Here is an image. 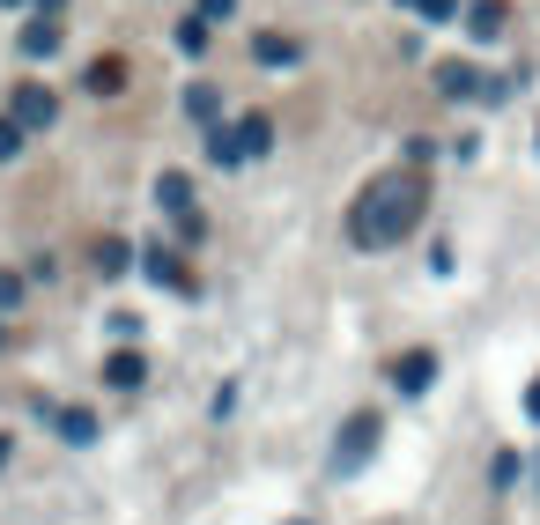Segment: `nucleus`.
I'll list each match as a JSON object with an SVG mask.
<instances>
[{
    "mask_svg": "<svg viewBox=\"0 0 540 525\" xmlns=\"http://www.w3.org/2000/svg\"><path fill=\"white\" fill-rule=\"evenodd\" d=\"M422 208H430V178H422V171H385V178H370L356 193V208H348V237H356L363 252H385V245H400V237H415Z\"/></svg>",
    "mask_w": 540,
    "mask_h": 525,
    "instance_id": "f257e3e1",
    "label": "nucleus"
},
{
    "mask_svg": "<svg viewBox=\"0 0 540 525\" xmlns=\"http://www.w3.org/2000/svg\"><path fill=\"white\" fill-rule=\"evenodd\" d=\"M378 452V415H348L341 422V437H333V474H363V459Z\"/></svg>",
    "mask_w": 540,
    "mask_h": 525,
    "instance_id": "f03ea898",
    "label": "nucleus"
},
{
    "mask_svg": "<svg viewBox=\"0 0 540 525\" xmlns=\"http://www.w3.org/2000/svg\"><path fill=\"white\" fill-rule=\"evenodd\" d=\"M8 119L23 126V134H37V126L60 119V97H52L45 82H15V89H8Z\"/></svg>",
    "mask_w": 540,
    "mask_h": 525,
    "instance_id": "7ed1b4c3",
    "label": "nucleus"
},
{
    "mask_svg": "<svg viewBox=\"0 0 540 525\" xmlns=\"http://www.w3.org/2000/svg\"><path fill=\"white\" fill-rule=\"evenodd\" d=\"M393 385H400V392H430V385H437V355H430V348L400 355V363H393Z\"/></svg>",
    "mask_w": 540,
    "mask_h": 525,
    "instance_id": "20e7f679",
    "label": "nucleus"
},
{
    "mask_svg": "<svg viewBox=\"0 0 540 525\" xmlns=\"http://www.w3.org/2000/svg\"><path fill=\"white\" fill-rule=\"evenodd\" d=\"M252 60H259V67H296L304 52H296V37H282V30H259V37H252Z\"/></svg>",
    "mask_w": 540,
    "mask_h": 525,
    "instance_id": "39448f33",
    "label": "nucleus"
},
{
    "mask_svg": "<svg viewBox=\"0 0 540 525\" xmlns=\"http://www.w3.org/2000/svg\"><path fill=\"white\" fill-rule=\"evenodd\" d=\"M230 141H237V163H245V156H267L274 126H267V119H259V111H252V119H237V126H230Z\"/></svg>",
    "mask_w": 540,
    "mask_h": 525,
    "instance_id": "423d86ee",
    "label": "nucleus"
},
{
    "mask_svg": "<svg viewBox=\"0 0 540 525\" xmlns=\"http://www.w3.org/2000/svg\"><path fill=\"white\" fill-rule=\"evenodd\" d=\"M156 200H163V208H171L178 222H185V215H200V208H193V185H185V171H163V185H156Z\"/></svg>",
    "mask_w": 540,
    "mask_h": 525,
    "instance_id": "0eeeda50",
    "label": "nucleus"
},
{
    "mask_svg": "<svg viewBox=\"0 0 540 525\" xmlns=\"http://www.w3.org/2000/svg\"><path fill=\"white\" fill-rule=\"evenodd\" d=\"M215 111H222L215 82H193V89H185V119H193V126H215Z\"/></svg>",
    "mask_w": 540,
    "mask_h": 525,
    "instance_id": "6e6552de",
    "label": "nucleus"
},
{
    "mask_svg": "<svg viewBox=\"0 0 540 525\" xmlns=\"http://www.w3.org/2000/svg\"><path fill=\"white\" fill-rule=\"evenodd\" d=\"M52 45H60V23H52V15H37V23H23V52H30V60H45Z\"/></svg>",
    "mask_w": 540,
    "mask_h": 525,
    "instance_id": "1a4fd4ad",
    "label": "nucleus"
},
{
    "mask_svg": "<svg viewBox=\"0 0 540 525\" xmlns=\"http://www.w3.org/2000/svg\"><path fill=\"white\" fill-rule=\"evenodd\" d=\"M141 267H148V274H156V281H163V289H185V274H178V259H171V252H163V245H148V252H141Z\"/></svg>",
    "mask_w": 540,
    "mask_h": 525,
    "instance_id": "9d476101",
    "label": "nucleus"
},
{
    "mask_svg": "<svg viewBox=\"0 0 540 525\" xmlns=\"http://www.w3.org/2000/svg\"><path fill=\"white\" fill-rule=\"evenodd\" d=\"M104 378H111V385H141V378H148V363H141V355H111Z\"/></svg>",
    "mask_w": 540,
    "mask_h": 525,
    "instance_id": "9b49d317",
    "label": "nucleus"
},
{
    "mask_svg": "<svg viewBox=\"0 0 540 525\" xmlns=\"http://www.w3.org/2000/svg\"><path fill=\"white\" fill-rule=\"evenodd\" d=\"M437 89H444V97H481V82H474L467 67H444V74H437Z\"/></svg>",
    "mask_w": 540,
    "mask_h": 525,
    "instance_id": "f8f14e48",
    "label": "nucleus"
},
{
    "mask_svg": "<svg viewBox=\"0 0 540 525\" xmlns=\"http://www.w3.org/2000/svg\"><path fill=\"white\" fill-rule=\"evenodd\" d=\"M52 429H60V437H74V444H89V437H97V422H89V415H82V407H67V415H60V422H52Z\"/></svg>",
    "mask_w": 540,
    "mask_h": 525,
    "instance_id": "ddd939ff",
    "label": "nucleus"
},
{
    "mask_svg": "<svg viewBox=\"0 0 540 525\" xmlns=\"http://www.w3.org/2000/svg\"><path fill=\"white\" fill-rule=\"evenodd\" d=\"M119 82H126V67H119V60H97V67H89V89H97V97H111Z\"/></svg>",
    "mask_w": 540,
    "mask_h": 525,
    "instance_id": "4468645a",
    "label": "nucleus"
},
{
    "mask_svg": "<svg viewBox=\"0 0 540 525\" xmlns=\"http://www.w3.org/2000/svg\"><path fill=\"white\" fill-rule=\"evenodd\" d=\"M518 466H526V459H518V452H496V466H489V481H496V489H511V481H518Z\"/></svg>",
    "mask_w": 540,
    "mask_h": 525,
    "instance_id": "2eb2a0df",
    "label": "nucleus"
},
{
    "mask_svg": "<svg viewBox=\"0 0 540 525\" xmlns=\"http://www.w3.org/2000/svg\"><path fill=\"white\" fill-rule=\"evenodd\" d=\"M178 45H185V52H208V23H193V15H185V23H178Z\"/></svg>",
    "mask_w": 540,
    "mask_h": 525,
    "instance_id": "dca6fc26",
    "label": "nucleus"
},
{
    "mask_svg": "<svg viewBox=\"0 0 540 525\" xmlns=\"http://www.w3.org/2000/svg\"><path fill=\"white\" fill-rule=\"evenodd\" d=\"M467 23H474V37H489L496 23H504V8H496V0H489V8H474V15H467Z\"/></svg>",
    "mask_w": 540,
    "mask_h": 525,
    "instance_id": "f3484780",
    "label": "nucleus"
},
{
    "mask_svg": "<svg viewBox=\"0 0 540 525\" xmlns=\"http://www.w3.org/2000/svg\"><path fill=\"white\" fill-rule=\"evenodd\" d=\"M23 304V274H0V311H15Z\"/></svg>",
    "mask_w": 540,
    "mask_h": 525,
    "instance_id": "a211bd4d",
    "label": "nucleus"
},
{
    "mask_svg": "<svg viewBox=\"0 0 540 525\" xmlns=\"http://www.w3.org/2000/svg\"><path fill=\"white\" fill-rule=\"evenodd\" d=\"M415 15H430V23H452V0H407Z\"/></svg>",
    "mask_w": 540,
    "mask_h": 525,
    "instance_id": "6ab92c4d",
    "label": "nucleus"
},
{
    "mask_svg": "<svg viewBox=\"0 0 540 525\" xmlns=\"http://www.w3.org/2000/svg\"><path fill=\"white\" fill-rule=\"evenodd\" d=\"M15 148H23V126H15V119H0V163H8Z\"/></svg>",
    "mask_w": 540,
    "mask_h": 525,
    "instance_id": "aec40b11",
    "label": "nucleus"
},
{
    "mask_svg": "<svg viewBox=\"0 0 540 525\" xmlns=\"http://www.w3.org/2000/svg\"><path fill=\"white\" fill-rule=\"evenodd\" d=\"M230 8H237V0H200V15H208V23H222Z\"/></svg>",
    "mask_w": 540,
    "mask_h": 525,
    "instance_id": "412c9836",
    "label": "nucleus"
},
{
    "mask_svg": "<svg viewBox=\"0 0 540 525\" xmlns=\"http://www.w3.org/2000/svg\"><path fill=\"white\" fill-rule=\"evenodd\" d=\"M526 415H533V422H540V378H533V385H526Z\"/></svg>",
    "mask_w": 540,
    "mask_h": 525,
    "instance_id": "4be33fe9",
    "label": "nucleus"
},
{
    "mask_svg": "<svg viewBox=\"0 0 540 525\" xmlns=\"http://www.w3.org/2000/svg\"><path fill=\"white\" fill-rule=\"evenodd\" d=\"M8 459H15V437H0V466H8Z\"/></svg>",
    "mask_w": 540,
    "mask_h": 525,
    "instance_id": "5701e85b",
    "label": "nucleus"
},
{
    "mask_svg": "<svg viewBox=\"0 0 540 525\" xmlns=\"http://www.w3.org/2000/svg\"><path fill=\"white\" fill-rule=\"evenodd\" d=\"M0 8H23V0H0Z\"/></svg>",
    "mask_w": 540,
    "mask_h": 525,
    "instance_id": "b1692460",
    "label": "nucleus"
},
{
    "mask_svg": "<svg viewBox=\"0 0 540 525\" xmlns=\"http://www.w3.org/2000/svg\"><path fill=\"white\" fill-rule=\"evenodd\" d=\"M533 481H540V459H533Z\"/></svg>",
    "mask_w": 540,
    "mask_h": 525,
    "instance_id": "393cba45",
    "label": "nucleus"
}]
</instances>
